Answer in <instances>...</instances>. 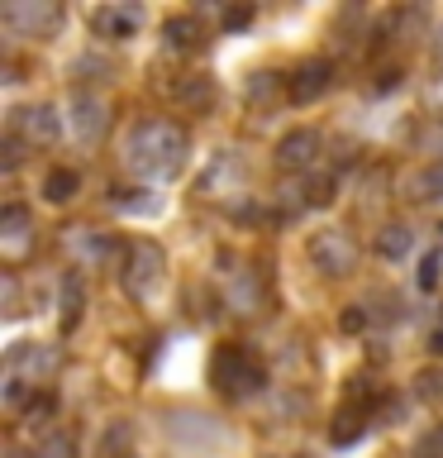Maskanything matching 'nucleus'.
<instances>
[{"label":"nucleus","mask_w":443,"mask_h":458,"mask_svg":"<svg viewBox=\"0 0 443 458\" xmlns=\"http://www.w3.org/2000/svg\"><path fill=\"white\" fill-rule=\"evenodd\" d=\"M186 153H191V139L171 120H138L124 139V167L148 186L177 177L186 167Z\"/></svg>","instance_id":"1"},{"label":"nucleus","mask_w":443,"mask_h":458,"mask_svg":"<svg viewBox=\"0 0 443 458\" xmlns=\"http://www.w3.org/2000/svg\"><path fill=\"white\" fill-rule=\"evenodd\" d=\"M210 382L220 386L224 396H253L257 386L267 382V372H263V363H257L248 349L224 344V349H214V358H210Z\"/></svg>","instance_id":"2"},{"label":"nucleus","mask_w":443,"mask_h":458,"mask_svg":"<svg viewBox=\"0 0 443 458\" xmlns=\"http://www.w3.org/2000/svg\"><path fill=\"white\" fill-rule=\"evenodd\" d=\"M305 253H310V267H320L324 277H348V272H357V258H363L357 239L348 234V229H339V225L314 229Z\"/></svg>","instance_id":"3"},{"label":"nucleus","mask_w":443,"mask_h":458,"mask_svg":"<svg viewBox=\"0 0 443 458\" xmlns=\"http://www.w3.org/2000/svg\"><path fill=\"white\" fill-rule=\"evenodd\" d=\"M163 267H167V253L157 249L153 239H138V243H129V253H124V267H120V282H124V292L134 296V301H148L157 292V282H163Z\"/></svg>","instance_id":"4"},{"label":"nucleus","mask_w":443,"mask_h":458,"mask_svg":"<svg viewBox=\"0 0 443 458\" xmlns=\"http://www.w3.org/2000/svg\"><path fill=\"white\" fill-rule=\"evenodd\" d=\"M0 20H5V29H14L20 38H53L57 24H63V10H57L53 0H10V5L0 10Z\"/></svg>","instance_id":"5"},{"label":"nucleus","mask_w":443,"mask_h":458,"mask_svg":"<svg viewBox=\"0 0 443 458\" xmlns=\"http://www.w3.org/2000/svg\"><path fill=\"white\" fill-rule=\"evenodd\" d=\"M105 124H110L105 96H96V91H71V129H77L81 143H96L100 134H105Z\"/></svg>","instance_id":"6"},{"label":"nucleus","mask_w":443,"mask_h":458,"mask_svg":"<svg viewBox=\"0 0 443 458\" xmlns=\"http://www.w3.org/2000/svg\"><path fill=\"white\" fill-rule=\"evenodd\" d=\"M224 306L234 310V315H243V320H248V315H257V310L267 306V286H263V277H257L253 267H238L234 277H229Z\"/></svg>","instance_id":"7"},{"label":"nucleus","mask_w":443,"mask_h":458,"mask_svg":"<svg viewBox=\"0 0 443 458\" xmlns=\"http://www.w3.org/2000/svg\"><path fill=\"white\" fill-rule=\"evenodd\" d=\"M14 134H20L24 143H57V134H63V120H57L53 106H24L14 110Z\"/></svg>","instance_id":"8"},{"label":"nucleus","mask_w":443,"mask_h":458,"mask_svg":"<svg viewBox=\"0 0 443 458\" xmlns=\"http://www.w3.org/2000/svg\"><path fill=\"white\" fill-rule=\"evenodd\" d=\"M314 157H320V134H314V129H291V134L277 143V167L281 172H305Z\"/></svg>","instance_id":"9"},{"label":"nucleus","mask_w":443,"mask_h":458,"mask_svg":"<svg viewBox=\"0 0 443 458\" xmlns=\"http://www.w3.org/2000/svg\"><path fill=\"white\" fill-rule=\"evenodd\" d=\"M329 81H334V67L314 57V63H305V67H296V72H291L286 91H291L296 106H310V100H320V96L329 91Z\"/></svg>","instance_id":"10"},{"label":"nucleus","mask_w":443,"mask_h":458,"mask_svg":"<svg viewBox=\"0 0 443 458\" xmlns=\"http://www.w3.org/2000/svg\"><path fill=\"white\" fill-rule=\"evenodd\" d=\"M57 363H63V349H53V344H14L10 349V372L29 368L34 377H48Z\"/></svg>","instance_id":"11"},{"label":"nucleus","mask_w":443,"mask_h":458,"mask_svg":"<svg viewBox=\"0 0 443 458\" xmlns=\"http://www.w3.org/2000/svg\"><path fill=\"white\" fill-rule=\"evenodd\" d=\"M91 24L100 38H129L138 29V5H105L91 14Z\"/></svg>","instance_id":"12"},{"label":"nucleus","mask_w":443,"mask_h":458,"mask_svg":"<svg viewBox=\"0 0 443 458\" xmlns=\"http://www.w3.org/2000/svg\"><path fill=\"white\" fill-rule=\"evenodd\" d=\"M81 301H86V292H81L77 272H67L63 286H57V325H63V335H71V329H77V320H81Z\"/></svg>","instance_id":"13"},{"label":"nucleus","mask_w":443,"mask_h":458,"mask_svg":"<svg viewBox=\"0 0 443 458\" xmlns=\"http://www.w3.org/2000/svg\"><path fill=\"white\" fill-rule=\"evenodd\" d=\"M81 191V177H77V167H53L48 177H43V196L53 200V206H67L71 196Z\"/></svg>","instance_id":"14"},{"label":"nucleus","mask_w":443,"mask_h":458,"mask_svg":"<svg viewBox=\"0 0 443 458\" xmlns=\"http://www.w3.org/2000/svg\"><path fill=\"white\" fill-rule=\"evenodd\" d=\"M163 38H167V48H177V53L200 48V24L191 20V14H171V20L163 24Z\"/></svg>","instance_id":"15"},{"label":"nucleus","mask_w":443,"mask_h":458,"mask_svg":"<svg viewBox=\"0 0 443 458\" xmlns=\"http://www.w3.org/2000/svg\"><path fill=\"white\" fill-rule=\"evenodd\" d=\"M67 249L77 253V258H86V263H100V258L110 253V239H100L96 229H71V234H67Z\"/></svg>","instance_id":"16"},{"label":"nucleus","mask_w":443,"mask_h":458,"mask_svg":"<svg viewBox=\"0 0 443 458\" xmlns=\"http://www.w3.org/2000/svg\"><path fill=\"white\" fill-rule=\"evenodd\" d=\"M410 243H414V234H410L405 225H386L381 234H377V253L391 258V263H400V258L410 253Z\"/></svg>","instance_id":"17"},{"label":"nucleus","mask_w":443,"mask_h":458,"mask_svg":"<svg viewBox=\"0 0 443 458\" xmlns=\"http://www.w3.org/2000/svg\"><path fill=\"white\" fill-rule=\"evenodd\" d=\"M129 439H134L129 420H114L105 435H100V458H124V454H129Z\"/></svg>","instance_id":"18"},{"label":"nucleus","mask_w":443,"mask_h":458,"mask_svg":"<svg viewBox=\"0 0 443 458\" xmlns=\"http://www.w3.org/2000/svg\"><path fill=\"white\" fill-rule=\"evenodd\" d=\"M171 96H177L181 106H191V110H205L214 91H210L205 77H196V81H177V86H171Z\"/></svg>","instance_id":"19"},{"label":"nucleus","mask_w":443,"mask_h":458,"mask_svg":"<svg viewBox=\"0 0 443 458\" xmlns=\"http://www.w3.org/2000/svg\"><path fill=\"white\" fill-rule=\"evenodd\" d=\"M367 429V420L357 411H339V420H334V429H329V444H353L357 435Z\"/></svg>","instance_id":"20"},{"label":"nucleus","mask_w":443,"mask_h":458,"mask_svg":"<svg viewBox=\"0 0 443 458\" xmlns=\"http://www.w3.org/2000/svg\"><path fill=\"white\" fill-rule=\"evenodd\" d=\"M439 277H443V249H439V253H424V263L414 267V282H420V292H434Z\"/></svg>","instance_id":"21"},{"label":"nucleus","mask_w":443,"mask_h":458,"mask_svg":"<svg viewBox=\"0 0 443 458\" xmlns=\"http://www.w3.org/2000/svg\"><path fill=\"white\" fill-rule=\"evenodd\" d=\"M24 229H29V206H5L0 210V234L5 239H24Z\"/></svg>","instance_id":"22"},{"label":"nucleus","mask_w":443,"mask_h":458,"mask_svg":"<svg viewBox=\"0 0 443 458\" xmlns=\"http://www.w3.org/2000/svg\"><path fill=\"white\" fill-rule=\"evenodd\" d=\"M414 196L443 200V163H434V167H424L420 177H414Z\"/></svg>","instance_id":"23"},{"label":"nucleus","mask_w":443,"mask_h":458,"mask_svg":"<svg viewBox=\"0 0 443 458\" xmlns=\"http://www.w3.org/2000/svg\"><path fill=\"white\" fill-rule=\"evenodd\" d=\"M334 186H339V177L334 172H324V177H314L310 186H305V206H329V200H334Z\"/></svg>","instance_id":"24"},{"label":"nucleus","mask_w":443,"mask_h":458,"mask_svg":"<svg viewBox=\"0 0 443 458\" xmlns=\"http://www.w3.org/2000/svg\"><path fill=\"white\" fill-rule=\"evenodd\" d=\"M34 458H77V444H71L67 435H48V439L38 444Z\"/></svg>","instance_id":"25"},{"label":"nucleus","mask_w":443,"mask_h":458,"mask_svg":"<svg viewBox=\"0 0 443 458\" xmlns=\"http://www.w3.org/2000/svg\"><path fill=\"white\" fill-rule=\"evenodd\" d=\"M414 458H443V425L424 429L420 444H414Z\"/></svg>","instance_id":"26"},{"label":"nucleus","mask_w":443,"mask_h":458,"mask_svg":"<svg viewBox=\"0 0 443 458\" xmlns=\"http://www.w3.org/2000/svg\"><path fill=\"white\" fill-rule=\"evenodd\" d=\"M20 139H5V143H0V172H14V167H20Z\"/></svg>","instance_id":"27"},{"label":"nucleus","mask_w":443,"mask_h":458,"mask_svg":"<svg viewBox=\"0 0 443 458\" xmlns=\"http://www.w3.org/2000/svg\"><path fill=\"white\" fill-rule=\"evenodd\" d=\"M248 20H253V10H229V14H224V29H243Z\"/></svg>","instance_id":"28"},{"label":"nucleus","mask_w":443,"mask_h":458,"mask_svg":"<svg viewBox=\"0 0 443 458\" xmlns=\"http://www.w3.org/2000/svg\"><path fill=\"white\" fill-rule=\"evenodd\" d=\"M363 325H367L363 310H343V329H363Z\"/></svg>","instance_id":"29"},{"label":"nucleus","mask_w":443,"mask_h":458,"mask_svg":"<svg viewBox=\"0 0 443 458\" xmlns=\"http://www.w3.org/2000/svg\"><path fill=\"white\" fill-rule=\"evenodd\" d=\"M429 349L443 353V325H434V335H429Z\"/></svg>","instance_id":"30"},{"label":"nucleus","mask_w":443,"mask_h":458,"mask_svg":"<svg viewBox=\"0 0 443 458\" xmlns=\"http://www.w3.org/2000/svg\"><path fill=\"white\" fill-rule=\"evenodd\" d=\"M5 458H29V454H20V449H14V454H5Z\"/></svg>","instance_id":"31"},{"label":"nucleus","mask_w":443,"mask_h":458,"mask_svg":"<svg viewBox=\"0 0 443 458\" xmlns=\"http://www.w3.org/2000/svg\"><path fill=\"white\" fill-rule=\"evenodd\" d=\"M439 234H443V225H439Z\"/></svg>","instance_id":"32"},{"label":"nucleus","mask_w":443,"mask_h":458,"mask_svg":"<svg viewBox=\"0 0 443 458\" xmlns=\"http://www.w3.org/2000/svg\"><path fill=\"white\" fill-rule=\"evenodd\" d=\"M439 325H443V320H439Z\"/></svg>","instance_id":"33"}]
</instances>
